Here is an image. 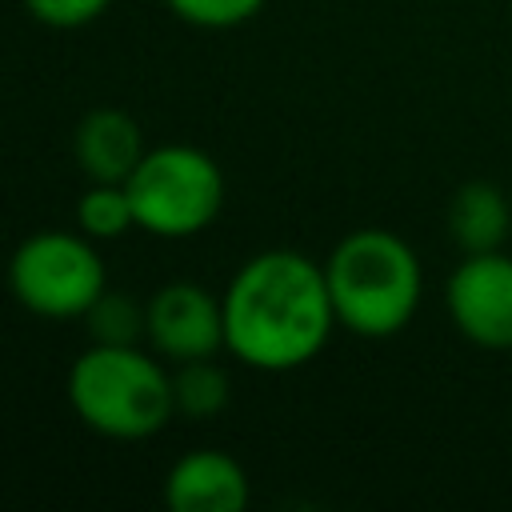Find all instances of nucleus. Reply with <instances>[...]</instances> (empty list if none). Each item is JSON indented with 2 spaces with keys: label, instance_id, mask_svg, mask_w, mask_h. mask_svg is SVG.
Returning <instances> with one entry per match:
<instances>
[{
  "label": "nucleus",
  "instance_id": "nucleus-1",
  "mask_svg": "<svg viewBox=\"0 0 512 512\" xmlns=\"http://www.w3.org/2000/svg\"><path fill=\"white\" fill-rule=\"evenodd\" d=\"M220 300L224 348L256 372L312 364L336 328L324 264L296 248H268L244 260Z\"/></svg>",
  "mask_w": 512,
  "mask_h": 512
},
{
  "label": "nucleus",
  "instance_id": "nucleus-2",
  "mask_svg": "<svg viewBox=\"0 0 512 512\" xmlns=\"http://www.w3.org/2000/svg\"><path fill=\"white\" fill-rule=\"evenodd\" d=\"M324 280L336 324L364 340H388L404 332L424 296V268L416 248L388 228L348 232L328 252Z\"/></svg>",
  "mask_w": 512,
  "mask_h": 512
},
{
  "label": "nucleus",
  "instance_id": "nucleus-3",
  "mask_svg": "<svg viewBox=\"0 0 512 512\" xmlns=\"http://www.w3.org/2000/svg\"><path fill=\"white\" fill-rule=\"evenodd\" d=\"M68 404L108 440H148L172 416V372L140 344H92L68 368Z\"/></svg>",
  "mask_w": 512,
  "mask_h": 512
},
{
  "label": "nucleus",
  "instance_id": "nucleus-4",
  "mask_svg": "<svg viewBox=\"0 0 512 512\" xmlns=\"http://www.w3.org/2000/svg\"><path fill=\"white\" fill-rule=\"evenodd\" d=\"M124 188L136 228L160 240L200 236L224 208V172L204 148L192 144L148 148Z\"/></svg>",
  "mask_w": 512,
  "mask_h": 512
},
{
  "label": "nucleus",
  "instance_id": "nucleus-5",
  "mask_svg": "<svg viewBox=\"0 0 512 512\" xmlns=\"http://www.w3.org/2000/svg\"><path fill=\"white\" fill-rule=\"evenodd\" d=\"M8 288L20 308L44 320H84L108 288L96 240L84 232H32L8 260Z\"/></svg>",
  "mask_w": 512,
  "mask_h": 512
},
{
  "label": "nucleus",
  "instance_id": "nucleus-6",
  "mask_svg": "<svg viewBox=\"0 0 512 512\" xmlns=\"http://www.w3.org/2000/svg\"><path fill=\"white\" fill-rule=\"evenodd\" d=\"M452 328L488 352L512 348V256L504 248L464 252L444 284Z\"/></svg>",
  "mask_w": 512,
  "mask_h": 512
},
{
  "label": "nucleus",
  "instance_id": "nucleus-7",
  "mask_svg": "<svg viewBox=\"0 0 512 512\" xmlns=\"http://www.w3.org/2000/svg\"><path fill=\"white\" fill-rule=\"evenodd\" d=\"M144 340L164 360H208L224 348V300L196 280H172L144 300Z\"/></svg>",
  "mask_w": 512,
  "mask_h": 512
},
{
  "label": "nucleus",
  "instance_id": "nucleus-8",
  "mask_svg": "<svg viewBox=\"0 0 512 512\" xmlns=\"http://www.w3.org/2000/svg\"><path fill=\"white\" fill-rule=\"evenodd\" d=\"M248 496V472L236 456L216 448L180 456L164 476V500L172 512H240Z\"/></svg>",
  "mask_w": 512,
  "mask_h": 512
},
{
  "label": "nucleus",
  "instance_id": "nucleus-9",
  "mask_svg": "<svg viewBox=\"0 0 512 512\" xmlns=\"http://www.w3.org/2000/svg\"><path fill=\"white\" fill-rule=\"evenodd\" d=\"M72 148H76L80 172L92 184H124L140 164V156L148 152L136 120L120 108H92L76 124Z\"/></svg>",
  "mask_w": 512,
  "mask_h": 512
},
{
  "label": "nucleus",
  "instance_id": "nucleus-10",
  "mask_svg": "<svg viewBox=\"0 0 512 512\" xmlns=\"http://www.w3.org/2000/svg\"><path fill=\"white\" fill-rule=\"evenodd\" d=\"M512 228L508 196L492 180H468L456 188L448 204V236L460 252H492L504 248Z\"/></svg>",
  "mask_w": 512,
  "mask_h": 512
},
{
  "label": "nucleus",
  "instance_id": "nucleus-11",
  "mask_svg": "<svg viewBox=\"0 0 512 512\" xmlns=\"http://www.w3.org/2000/svg\"><path fill=\"white\" fill-rule=\"evenodd\" d=\"M228 372L216 364V356L208 360H184L172 372V400H176V416L188 420H212L228 408Z\"/></svg>",
  "mask_w": 512,
  "mask_h": 512
},
{
  "label": "nucleus",
  "instance_id": "nucleus-12",
  "mask_svg": "<svg viewBox=\"0 0 512 512\" xmlns=\"http://www.w3.org/2000/svg\"><path fill=\"white\" fill-rule=\"evenodd\" d=\"M76 224H80V232L92 236L96 244H100V240H116V236H124L128 228H136L128 188H124V184H92V188L80 196V204H76Z\"/></svg>",
  "mask_w": 512,
  "mask_h": 512
},
{
  "label": "nucleus",
  "instance_id": "nucleus-13",
  "mask_svg": "<svg viewBox=\"0 0 512 512\" xmlns=\"http://www.w3.org/2000/svg\"><path fill=\"white\" fill-rule=\"evenodd\" d=\"M92 344H140L144 340V304L124 292H100V300L84 316Z\"/></svg>",
  "mask_w": 512,
  "mask_h": 512
},
{
  "label": "nucleus",
  "instance_id": "nucleus-14",
  "mask_svg": "<svg viewBox=\"0 0 512 512\" xmlns=\"http://www.w3.org/2000/svg\"><path fill=\"white\" fill-rule=\"evenodd\" d=\"M184 24L192 28H236V24H248L264 0H164Z\"/></svg>",
  "mask_w": 512,
  "mask_h": 512
},
{
  "label": "nucleus",
  "instance_id": "nucleus-15",
  "mask_svg": "<svg viewBox=\"0 0 512 512\" xmlns=\"http://www.w3.org/2000/svg\"><path fill=\"white\" fill-rule=\"evenodd\" d=\"M20 4L32 20H40L44 28H60V32L84 28L112 8V0H20Z\"/></svg>",
  "mask_w": 512,
  "mask_h": 512
}]
</instances>
